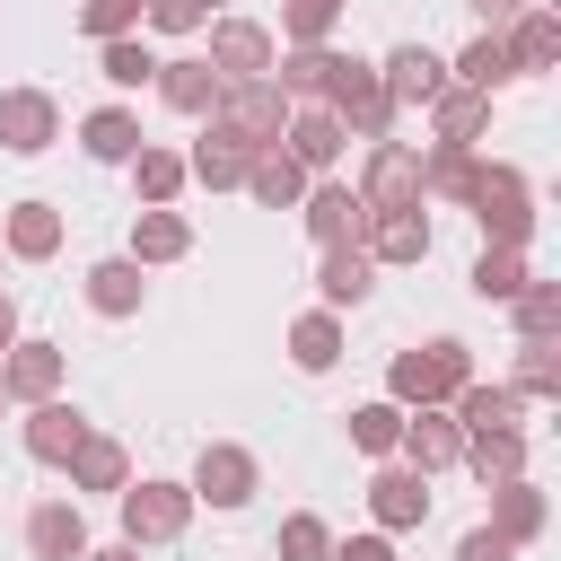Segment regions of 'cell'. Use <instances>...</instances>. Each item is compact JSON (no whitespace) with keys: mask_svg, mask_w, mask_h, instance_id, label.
I'll use <instances>...</instances> for the list:
<instances>
[{"mask_svg":"<svg viewBox=\"0 0 561 561\" xmlns=\"http://www.w3.org/2000/svg\"><path fill=\"white\" fill-rule=\"evenodd\" d=\"M272 26H254V18H210V70L219 79H263L272 70Z\"/></svg>","mask_w":561,"mask_h":561,"instance_id":"30bf717a","label":"cell"},{"mask_svg":"<svg viewBox=\"0 0 561 561\" xmlns=\"http://www.w3.org/2000/svg\"><path fill=\"white\" fill-rule=\"evenodd\" d=\"M193 500H210V508H245L254 500V456L237 447V438H210L202 456H193V482H184Z\"/></svg>","mask_w":561,"mask_h":561,"instance_id":"ba28073f","label":"cell"},{"mask_svg":"<svg viewBox=\"0 0 561 561\" xmlns=\"http://www.w3.org/2000/svg\"><path fill=\"white\" fill-rule=\"evenodd\" d=\"M123 167H131V193H140V202H175V193L193 184V175H184V158H175V149H158V140H140Z\"/></svg>","mask_w":561,"mask_h":561,"instance_id":"1f68e13d","label":"cell"},{"mask_svg":"<svg viewBox=\"0 0 561 561\" xmlns=\"http://www.w3.org/2000/svg\"><path fill=\"white\" fill-rule=\"evenodd\" d=\"M123 482H131V456H123V438L88 430V438L70 447V491H123Z\"/></svg>","mask_w":561,"mask_h":561,"instance_id":"4316f807","label":"cell"},{"mask_svg":"<svg viewBox=\"0 0 561 561\" xmlns=\"http://www.w3.org/2000/svg\"><path fill=\"white\" fill-rule=\"evenodd\" d=\"M430 131H438L447 149H473V140L491 131V96H482V88H465V79H447V88L430 96Z\"/></svg>","mask_w":561,"mask_h":561,"instance_id":"2e32d148","label":"cell"},{"mask_svg":"<svg viewBox=\"0 0 561 561\" xmlns=\"http://www.w3.org/2000/svg\"><path fill=\"white\" fill-rule=\"evenodd\" d=\"M324 552H333L324 517H307V508H298V517H280V561H324Z\"/></svg>","mask_w":561,"mask_h":561,"instance_id":"7bdbcfd3","label":"cell"},{"mask_svg":"<svg viewBox=\"0 0 561 561\" xmlns=\"http://www.w3.org/2000/svg\"><path fill=\"white\" fill-rule=\"evenodd\" d=\"M342 0H280V44H333Z\"/></svg>","mask_w":561,"mask_h":561,"instance_id":"60d3db41","label":"cell"},{"mask_svg":"<svg viewBox=\"0 0 561 561\" xmlns=\"http://www.w3.org/2000/svg\"><path fill=\"white\" fill-rule=\"evenodd\" d=\"M377 79H386V96H394V105H430V96L447 88V61H438L430 44H394V53L377 61Z\"/></svg>","mask_w":561,"mask_h":561,"instance_id":"9a60e30c","label":"cell"},{"mask_svg":"<svg viewBox=\"0 0 561 561\" xmlns=\"http://www.w3.org/2000/svg\"><path fill=\"white\" fill-rule=\"evenodd\" d=\"M79 561H140V543H105V552H96V543H88V552H79Z\"/></svg>","mask_w":561,"mask_h":561,"instance_id":"681fc988","label":"cell"},{"mask_svg":"<svg viewBox=\"0 0 561 561\" xmlns=\"http://www.w3.org/2000/svg\"><path fill=\"white\" fill-rule=\"evenodd\" d=\"M359 202H368V210H421V202H430V193H421V149L377 140L368 167H359Z\"/></svg>","mask_w":561,"mask_h":561,"instance_id":"8992f818","label":"cell"},{"mask_svg":"<svg viewBox=\"0 0 561 561\" xmlns=\"http://www.w3.org/2000/svg\"><path fill=\"white\" fill-rule=\"evenodd\" d=\"M0 394H9V403L61 394V342H9V351H0Z\"/></svg>","mask_w":561,"mask_h":561,"instance_id":"7c38bea8","label":"cell"},{"mask_svg":"<svg viewBox=\"0 0 561 561\" xmlns=\"http://www.w3.org/2000/svg\"><path fill=\"white\" fill-rule=\"evenodd\" d=\"M465 210L482 219V237H491V245H526V237H535V184H526L517 167H473Z\"/></svg>","mask_w":561,"mask_h":561,"instance_id":"7a4b0ae2","label":"cell"},{"mask_svg":"<svg viewBox=\"0 0 561 561\" xmlns=\"http://www.w3.org/2000/svg\"><path fill=\"white\" fill-rule=\"evenodd\" d=\"M123 543H175L193 526V491L184 482H123Z\"/></svg>","mask_w":561,"mask_h":561,"instance_id":"5b68a950","label":"cell"},{"mask_svg":"<svg viewBox=\"0 0 561 561\" xmlns=\"http://www.w3.org/2000/svg\"><path fill=\"white\" fill-rule=\"evenodd\" d=\"M140 18H149L158 35H202V26H210V0H149Z\"/></svg>","mask_w":561,"mask_h":561,"instance_id":"f6af8a7d","label":"cell"},{"mask_svg":"<svg viewBox=\"0 0 561 561\" xmlns=\"http://www.w3.org/2000/svg\"><path fill=\"white\" fill-rule=\"evenodd\" d=\"M26 552H35V561H79V552H88V517H79V500H44V508H26Z\"/></svg>","mask_w":561,"mask_h":561,"instance_id":"ac0fdd59","label":"cell"},{"mask_svg":"<svg viewBox=\"0 0 561 561\" xmlns=\"http://www.w3.org/2000/svg\"><path fill=\"white\" fill-rule=\"evenodd\" d=\"M508 316H517V342H552L561 333V280H526L508 298Z\"/></svg>","mask_w":561,"mask_h":561,"instance_id":"8d00e7d4","label":"cell"},{"mask_svg":"<svg viewBox=\"0 0 561 561\" xmlns=\"http://www.w3.org/2000/svg\"><path fill=\"white\" fill-rule=\"evenodd\" d=\"M140 140H149V131H140V114H131V105H96V114L79 123V149H88L96 167H123Z\"/></svg>","mask_w":561,"mask_h":561,"instance_id":"d4e9b609","label":"cell"},{"mask_svg":"<svg viewBox=\"0 0 561 561\" xmlns=\"http://www.w3.org/2000/svg\"><path fill=\"white\" fill-rule=\"evenodd\" d=\"M359 245H368V263H430V219L421 210H368Z\"/></svg>","mask_w":561,"mask_h":561,"instance_id":"e0dca14e","label":"cell"},{"mask_svg":"<svg viewBox=\"0 0 561 561\" xmlns=\"http://www.w3.org/2000/svg\"><path fill=\"white\" fill-rule=\"evenodd\" d=\"M289 359H298L307 377H324V368L342 359V316H333V307H316V316H298V324H289Z\"/></svg>","mask_w":561,"mask_h":561,"instance_id":"d6a6232c","label":"cell"},{"mask_svg":"<svg viewBox=\"0 0 561 561\" xmlns=\"http://www.w3.org/2000/svg\"><path fill=\"white\" fill-rule=\"evenodd\" d=\"M316 105H324L342 131H359V140H386V123H394V96H386L377 61H351V53H333V79H324Z\"/></svg>","mask_w":561,"mask_h":561,"instance_id":"6da1fadb","label":"cell"},{"mask_svg":"<svg viewBox=\"0 0 561 561\" xmlns=\"http://www.w3.org/2000/svg\"><path fill=\"white\" fill-rule=\"evenodd\" d=\"M140 9H149V0H79V26L105 44V35H131V26H140Z\"/></svg>","mask_w":561,"mask_h":561,"instance_id":"ee69618b","label":"cell"},{"mask_svg":"<svg viewBox=\"0 0 561 561\" xmlns=\"http://www.w3.org/2000/svg\"><path fill=\"white\" fill-rule=\"evenodd\" d=\"M535 9H552V0H535Z\"/></svg>","mask_w":561,"mask_h":561,"instance_id":"816d5d0a","label":"cell"},{"mask_svg":"<svg viewBox=\"0 0 561 561\" xmlns=\"http://www.w3.org/2000/svg\"><path fill=\"white\" fill-rule=\"evenodd\" d=\"M465 377H473V351L438 333V342H421V351H394V368H386V394L412 412V403H447Z\"/></svg>","mask_w":561,"mask_h":561,"instance_id":"3957f363","label":"cell"},{"mask_svg":"<svg viewBox=\"0 0 561 561\" xmlns=\"http://www.w3.org/2000/svg\"><path fill=\"white\" fill-rule=\"evenodd\" d=\"M140 298H149V280H140V263H131V254L88 263V307H96V316H140Z\"/></svg>","mask_w":561,"mask_h":561,"instance_id":"484cf974","label":"cell"},{"mask_svg":"<svg viewBox=\"0 0 561 561\" xmlns=\"http://www.w3.org/2000/svg\"><path fill=\"white\" fill-rule=\"evenodd\" d=\"M500 44H508V61H517V79H526V70H552V61H561V18L526 0V9L508 18V35H500Z\"/></svg>","mask_w":561,"mask_h":561,"instance_id":"7402d4cb","label":"cell"},{"mask_svg":"<svg viewBox=\"0 0 561 561\" xmlns=\"http://www.w3.org/2000/svg\"><path fill=\"white\" fill-rule=\"evenodd\" d=\"M9 254L18 263H53L61 254V210L53 202H18L9 210Z\"/></svg>","mask_w":561,"mask_h":561,"instance_id":"f1b7e54d","label":"cell"},{"mask_svg":"<svg viewBox=\"0 0 561 561\" xmlns=\"http://www.w3.org/2000/svg\"><path fill=\"white\" fill-rule=\"evenodd\" d=\"M245 193H254L263 210H298V193H307V167H298L289 149H254V167H245Z\"/></svg>","mask_w":561,"mask_h":561,"instance_id":"83f0119b","label":"cell"},{"mask_svg":"<svg viewBox=\"0 0 561 561\" xmlns=\"http://www.w3.org/2000/svg\"><path fill=\"white\" fill-rule=\"evenodd\" d=\"M508 394H561V351L552 342H517V377Z\"/></svg>","mask_w":561,"mask_h":561,"instance_id":"b9f144b4","label":"cell"},{"mask_svg":"<svg viewBox=\"0 0 561 561\" xmlns=\"http://www.w3.org/2000/svg\"><path fill=\"white\" fill-rule=\"evenodd\" d=\"M473 167H482L473 149H447V140H438V149L421 158V193H447V202H465V184H473Z\"/></svg>","mask_w":561,"mask_h":561,"instance_id":"ab89813d","label":"cell"},{"mask_svg":"<svg viewBox=\"0 0 561 561\" xmlns=\"http://www.w3.org/2000/svg\"><path fill=\"white\" fill-rule=\"evenodd\" d=\"M456 465H473L482 482H508V473H526V438L517 430H465V456Z\"/></svg>","mask_w":561,"mask_h":561,"instance_id":"836d02e7","label":"cell"},{"mask_svg":"<svg viewBox=\"0 0 561 561\" xmlns=\"http://www.w3.org/2000/svg\"><path fill=\"white\" fill-rule=\"evenodd\" d=\"M245 167H254V149H245V140H237V131H228V123L210 114V131L193 140L184 175H193V184H210V193H237V184H245Z\"/></svg>","mask_w":561,"mask_h":561,"instance_id":"4fadbf2b","label":"cell"},{"mask_svg":"<svg viewBox=\"0 0 561 561\" xmlns=\"http://www.w3.org/2000/svg\"><path fill=\"white\" fill-rule=\"evenodd\" d=\"M298 219H307V237H316V245H351V237L368 228V202H359L351 184H333V175H324V184H307V193H298Z\"/></svg>","mask_w":561,"mask_h":561,"instance_id":"8fae6325","label":"cell"},{"mask_svg":"<svg viewBox=\"0 0 561 561\" xmlns=\"http://www.w3.org/2000/svg\"><path fill=\"white\" fill-rule=\"evenodd\" d=\"M368 508H377V526H386V535H394V526H421V517H430V473L386 465V473L368 482Z\"/></svg>","mask_w":561,"mask_h":561,"instance_id":"44dd1931","label":"cell"},{"mask_svg":"<svg viewBox=\"0 0 561 561\" xmlns=\"http://www.w3.org/2000/svg\"><path fill=\"white\" fill-rule=\"evenodd\" d=\"M96 70H105L114 88H140V79H158V53H149L140 35H105V44H96Z\"/></svg>","mask_w":561,"mask_h":561,"instance_id":"74e56055","label":"cell"},{"mask_svg":"<svg viewBox=\"0 0 561 561\" xmlns=\"http://www.w3.org/2000/svg\"><path fill=\"white\" fill-rule=\"evenodd\" d=\"M394 438H403V403H394V394L351 412V447H359V456H394Z\"/></svg>","mask_w":561,"mask_h":561,"instance_id":"f35d334b","label":"cell"},{"mask_svg":"<svg viewBox=\"0 0 561 561\" xmlns=\"http://www.w3.org/2000/svg\"><path fill=\"white\" fill-rule=\"evenodd\" d=\"M61 140V105L44 88H0V149L9 158H44Z\"/></svg>","mask_w":561,"mask_h":561,"instance_id":"52a82bcc","label":"cell"},{"mask_svg":"<svg viewBox=\"0 0 561 561\" xmlns=\"http://www.w3.org/2000/svg\"><path fill=\"white\" fill-rule=\"evenodd\" d=\"M543 491L526 482V473H508V482H491V535H508V543H535L543 535Z\"/></svg>","mask_w":561,"mask_h":561,"instance_id":"cb8c5ba5","label":"cell"},{"mask_svg":"<svg viewBox=\"0 0 561 561\" xmlns=\"http://www.w3.org/2000/svg\"><path fill=\"white\" fill-rule=\"evenodd\" d=\"M0 403H9V394H0Z\"/></svg>","mask_w":561,"mask_h":561,"instance_id":"f5cc1de1","label":"cell"},{"mask_svg":"<svg viewBox=\"0 0 561 561\" xmlns=\"http://www.w3.org/2000/svg\"><path fill=\"white\" fill-rule=\"evenodd\" d=\"M517 403H526V394H508V386H473V377L447 394L456 430H517Z\"/></svg>","mask_w":561,"mask_h":561,"instance_id":"f546056e","label":"cell"},{"mask_svg":"<svg viewBox=\"0 0 561 561\" xmlns=\"http://www.w3.org/2000/svg\"><path fill=\"white\" fill-rule=\"evenodd\" d=\"M465 9H473V18H482V26H508V18H517V9H526V0H465Z\"/></svg>","mask_w":561,"mask_h":561,"instance_id":"c3c4849f","label":"cell"},{"mask_svg":"<svg viewBox=\"0 0 561 561\" xmlns=\"http://www.w3.org/2000/svg\"><path fill=\"white\" fill-rule=\"evenodd\" d=\"M342 140H351V131H342V123H333L324 105H298V114L280 123V149H289V158H298L307 175H324V167L342 158Z\"/></svg>","mask_w":561,"mask_h":561,"instance_id":"d6986e66","label":"cell"},{"mask_svg":"<svg viewBox=\"0 0 561 561\" xmlns=\"http://www.w3.org/2000/svg\"><path fill=\"white\" fill-rule=\"evenodd\" d=\"M456 561H517V543H508V535H491V526H473V535L456 543Z\"/></svg>","mask_w":561,"mask_h":561,"instance_id":"bcb514c9","label":"cell"},{"mask_svg":"<svg viewBox=\"0 0 561 561\" xmlns=\"http://www.w3.org/2000/svg\"><path fill=\"white\" fill-rule=\"evenodd\" d=\"M18 342V307H9V289H0V351Z\"/></svg>","mask_w":561,"mask_h":561,"instance_id":"f907efd6","label":"cell"},{"mask_svg":"<svg viewBox=\"0 0 561 561\" xmlns=\"http://www.w3.org/2000/svg\"><path fill=\"white\" fill-rule=\"evenodd\" d=\"M245 149H280V123H289V96L272 79H219V105H210Z\"/></svg>","mask_w":561,"mask_h":561,"instance_id":"277c9868","label":"cell"},{"mask_svg":"<svg viewBox=\"0 0 561 561\" xmlns=\"http://www.w3.org/2000/svg\"><path fill=\"white\" fill-rule=\"evenodd\" d=\"M316 289H324V307H359L368 289H377V263H368V245L351 237V245H324V263H316Z\"/></svg>","mask_w":561,"mask_h":561,"instance_id":"603a6c76","label":"cell"},{"mask_svg":"<svg viewBox=\"0 0 561 561\" xmlns=\"http://www.w3.org/2000/svg\"><path fill=\"white\" fill-rule=\"evenodd\" d=\"M456 79H465V88H482V96L517 79V61H508V44H500V26H482V35H473V44L456 53Z\"/></svg>","mask_w":561,"mask_h":561,"instance_id":"e575fe53","label":"cell"},{"mask_svg":"<svg viewBox=\"0 0 561 561\" xmlns=\"http://www.w3.org/2000/svg\"><path fill=\"white\" fill-rule=\"evenodd\" d=\"M526 280H535V272H526V245H482V254H473V298H500V307H508Z\"/></svg>","mask_w":561,"mask_h":561,"instance_id":"d590c367","label":"cell"},{"mask_svg":"<svg viewBox=\"0 0 561 561\" xmlns=\"http://www.w3.org/2000/svg\"><path fill=\"white\" fill-rule=\"evenodd\" d=\"M324 561H394V543H386V535H351V543H333Z\"/></svg>","mask_w":561,"mask_h":561,"instance_id":"7dc6e473","label":"cell"},{"mask_svg":"<svg viewBox=\"0 0 561 561\" xmlns=\"http://www.w3.org/2000/svg\"><path fill=\"white\" fill-rule=\"evenodd\" d=\"M184 254H193V219L167 210V202H140V219H131V263H184Z\"/></svg>","mask_w":561,"mask_h":561,"instance_id":"ffe728a7","label":"cell"},{"mask_svg":"<svg viewBox=\"0 0 561 561\" xmlns=\"http://www.w3.org/2000/svg\"><path fill=\"white\" fill-rule=\"evenodd\" d=\"M394 447H403V465H412V473H447V465L465 456V430L447 421V403H412Z\"/></svg>","mask_w":561,"mask_h":561,"instance_id":"9c48e42d","label":"cell"},{"mask_svg":"<svg viewBox=\"0 0 561 561\" xmlns=\"http://www.w3.org/2000/svg\"><path fill=\"white\" fill-rule=\"evenodd\" d=\"M79 438H88V412H79V403H61V394L26 403V456H35V465H70Z\"/></svg>","mask_w":561,"mask_h":561,"instance_id":"5bb4252c","label":"cell"},{"mask_svg":"<svg viewBox=\"0 0 561 561\" xmlns=\"http://www.w3.org/2000/svg\"><path fill=\"white\" fill-rule=\"evenodd\" d=\"M158 96H167L175 114H210V105H219V70H210V61H158Z\"/></svg>","mask_w":561,"mask_h":561,"instance_id":"4dcf8cb0","label":"cell"}]
</instances>
